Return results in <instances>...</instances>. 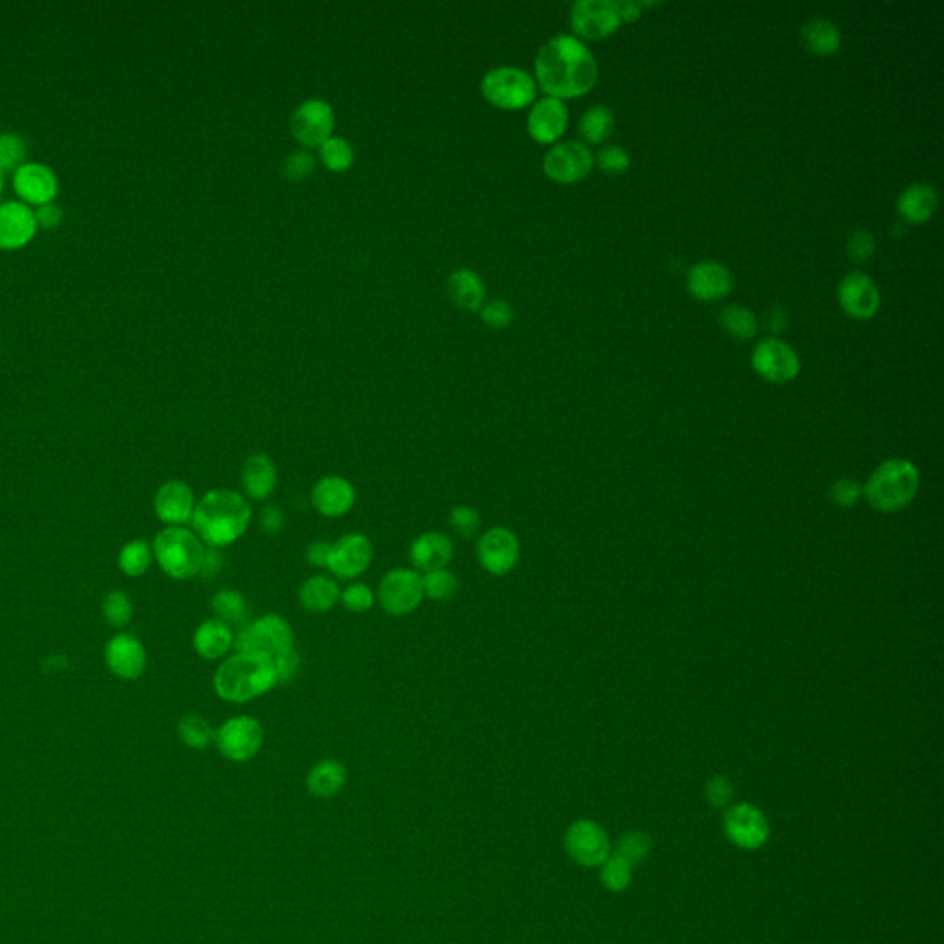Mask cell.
Returning a JSON list of instances; mask_svg holds the SVG:
<instances>
[{
	"label": "cell",
	"instance_id": "cell-52",
	"mask_svg": "<svg viewBox=\"0 0 944 944\" xmlns=\"http://www.w3.org/2000/svg\"><path fill=\"white\" fill-rule=\"evenodd\" d=\"M705 795L708 803L716 808L727 806L732 799V784L725 777H714L707 782L705 786Z\"/></svg>",
	"mask_w": 944,
	"mask_h": 944
},
{
	"label": "cell",
	"instance_id": "cell-24",
	"mask_svg": "<svg viewBox=\"0 0 944 944\" xmlns=\"http://www.w3.org/2000/svg\"><path fill=\"white\" fill-rule=\"evenodd\" d=\"M568 126V109L557 98L539 100L528 117V131L531 137L541 144L557 141Z\"/></svg>",
	"mask_w": 944,
	"mask_h": 944
},
{
	"label": "cell",
	"instance_id": "cell-35",
	"mask_svg": "<svg viewBox=\"0 0 944 944\" xmlns=\"http://www.w3.org/2000/svg\"><path fill=\"white\" fill-rule=\"evenodd\" d=\"M154 563V550L144 539H133L118 552V568L128 578H141Z\"/></svg>",
	"mask_w": 944,
	"mask_h": 944
},
{
	"label": "cell",
	"instance_id": "cell-46",
	"mask_svg": "<svg viewBox=\"0 0 944 944\" xmlns=\"http://www.w3.org/2000/svg\"><path fill=\"white\" fill-rule=\"evenodd\" d=\"M651 849V839L642 834V832H629L618 843V856L624 858L627 863L642 862L649 854Z\"/></svg>",
	"mask_w": 944,
	"mask_h": 944
},
{
	"label": "cell",
	"instance_id": "cell-10",
	"mask_svg": "<svg viewBox=\"0 0 944 944\" xmlns=\"http://www.w3.org/2000/svg\"><path fill=\"white\" fill-rule=\"evenodd\" d=\"M476 557L480 567L491 576H508L519 565V537L504 526L484 531L476 544Z\"/></svg>",
	"mask_w": 944,
	"mask_h": 944
},
{
	"label": "cell",
	"instance_id": "cell-43",
	"mask_svg": "<svg viewBox=\"0 0 944 944\" xmlns=\"http://www.w3.org/2000/svg\"><path fill=\"white\" fill-rule=\"evenodd\" d=\"M602 884L611 889V891H624L629 882H631V863H627L624 858L618 854L609 856L602 863Z\"/></svg>",
	"mask_w": 944,
	"mask_h": 944
},
{
	"label": "cell",
	"instance_id": "cell-39",
	"mask_svg": "<svg viewBox=\"0 0 944 944\" xmlns=\"http://www.w3.org/2000/svg\"><path fill=\"white\" fill-rule=\"evenodd\" d=\"M319 157L332 172H345L354 163L353 146L342 137H331L319 146Z\"/></svg>",
	"mask_w": 944,
	"mask_h": 944
},
{
	"label": "cell",
	"instance_id": "cell-11",
	"mask_svg": "<svg viewBox=\"0 0 944 944\" xmlns=\"http://www.w3.org/2000/svg\"><path fill=\"white\" fill-rule=\"evenodd\" d=\"M290 131L295 141L307 148H316L329 141L334 131V111L325 100H307L297 107L290 118Z\"/></svg>",
	"mask_w": 944,
	"mask_h": 944
},
{
	"label": "cell",
	"instance_id": "cell-45",
	"mask_svg": "<svg viewBox=\"0 0 944 944\" xmlns=\"http://www.w3.org/2000/svg\"><path fill=\"white\" fill-rule=\"evenodd\" d=\"M26 144L15 133L0 135V170H13L23 165Z\"/></svg>",
	"mask_w": 944,
	"mask_h": 944
},
{
	"label": "cell",
	"instance_id": "cell-54",
	"mask_svg": "<svg viewBox=\"0 0 944 944\" xmlns=\"http://www.w3.org/2000/svg\"><path fill=\"white\" fill-rule=\"evenodd\" d=\"M284 511L279 506H266L260 511L259 524L264 533L268 535H277L284 528Z\"/></svg>",
	"mask_w": 944,
	"mask_h": 944
},
{
	"label": "cell",
	"instance_id": "cell-37",
	"mask_svg": "<svg viewBox=\"0 0 944 944\" xmlns=\"http://www.w3.org/2000/svg\"><path fill=\"white\" fill-rule=\"evenodd\" d=\"M579 130L587 141L600 144L613 133V111L605 106L590 107L589 111H585V115L581 117Z\"/></svg>",
	"mask_w": 944,
	"mask_h": 944
},
{
	"label": "cell",
	"instance_id": "cell-55",
	"mask_svg": "<svg viewBox=\"0 0 944 944\" xmlns=\"http://www.w3.org/2000/svg\"><path fill=\"white\" fill-rule=\"evenodd\" d=\"M222 568H224V557L220 554V550L218 548H207L205 557H203V565H201V578H216V576H220Z\"/></svg>",
	"mask_w": 944,
	"mask_h": 944
},
{
	"label": "cell",
	"instance_id": "cell-29",
	"mask_svg": "<svg viewBox=\"0 0 944 944\" xmlns=\"http://www.w3.org/2000/svg\"><path fill=\"white\" fill-rule=\"evenodd\" d=\"M342 590L338 583L329 576H312L305 579L299 587V603L308 613H329L332 607L340 603Z\"/></svg>",
	"mask_w": 944,
	"mask_h": 944
},
{
	"label": "cell",
	"instance_id": "cell-20",
	"mask_svg": "<svg viewBox=\"0 0 944 944\" xmlns=\"http://www.w3.org/2000/svg\"><path fill=\"white\" fill-rule=\"evenodd\" d=\"M196 504L198 502L192 487L181 480H168L155 493V515L168 526H183L192 522Z\"/></svg>",
	"mask_w": 944,
	"mask_h": 944
},
{
	"label": "cell",
	"instance_id": "cell-42",
	"mask_svg": "<svg viewBox=\"0 0 944 944\" xmlns=\"http://www.w3.org/2000/svg\"><path fill=\"white\" fill-rule=\"evenodd\" d=\"M450 528L461 539H474L478 531L482 528V517L480 511L474 506H456L450 511Z\"/></svg>",
	"mask_w": 944,
	"mask_h": 944
},
{
	"label": "cell",
	"instance_id": "cell-59",
	"mask_svg": "<svg viewBox=\"0 0 944 944\" xmlns=\"http://www.w3.org/2000/svg\"><path fill=\"white\" fill-rule=\"evenodd\" d=\"M2 185H4V176H2V170H0V190H2Z\"/></svg>",
	"mask_w": 944,
	"mask_h": 944
},
{
	"label": "cell",
	"instance_id": "cell-36",
	"mask_svg": "<svg viewBox=\"0 0 944 944\" xmlns=\"http://www.w3.org/2000/svg\"><path fill=\"white\" fill-rule=\"evenodd\" d=\"M177 734L190 749H207L214 742L216 729L198 712H189L177 723Z\"/></svg>",
	"mask_w": 944,
	"mask_h": 944
},
{
	"label": "cell",
	"instance_id": "cell-56",
	"mask_svg": "<svg viewBox=\"0 0 944 944\" xmlns=\"http://www.w3.org/2000/svg\"><path fill=\"white\" fill-rule=\"evenodd\" d=\"M332 544L327 541H316L310 544L307 550V561L312 567H329V557H331Z\"/></svg>",
	"mask_w": 944,
	"mask_h": 944
},
{
	"label": "cell",
	"instance_id": "cell-26",
	"mask_svg": "<svg viewBox=\"0 0 944 944\" xmlns=\"http://www.w3.org/2000/svg\"><path fill=\"white\" fill-rule=\"evenodd\" d=\"M688 290L701 301L720 299L732 290V273L720 262H699L688 273Z\"/></svg>",
	"mask_w": 944,
	"mask_h": 944
},
{
	"label": "cell",
	"instance_id": "cell-38",
	"mask_svg": "<svg viewBox=\"0 0 944 944\" xmlns=\"http://www.w3.org/2000/svg\"><path fill=\"white\" fill-rule=\"evenodd\" d=\"M458 589H460V581L447 568L426 572L423 576L425 598H430L434 602H449L456 596Z\"/></svg>",
	"mask_w": 944,
	"mask_h": 944
},
{
	"label": "cell",
	"instance_id": "cell-49",
	"mask_svg": "<svg viewBox=\"0 0 944 944\" xmlns=\"http://www.w3.org/2000/svg\"><path fill=\"white\" fill-rule=\"evenodd\" d=\"M273 666H275V677H277V685H286V683H292L295 679V675L299 672V666H301V659H299V653L294 649H288L284 651L281 655L273 657Z\"/></svg>",
	"mask_w": 944,
	"mask_h": 944
},
{
	"label": "cell",
	"instance_id": "cell-2",
	"mask_svg": "<svg viewBox=\"0 0 944 944\" xmlns=\"http://www.w3.org/2000/svg\"><path fill=\"white\" fill-rule=\"evenodd\" d=\"M253 519L248 498L233 489H213L196 504L192 528L209 548H225L236 543Z\"/></svg>",
	"mask_w": 944,
	"mask_h": 944
},
{
	"label": "cell",
	"instance_id": "cell-31",
	"mask_svg": "<svg viewBox=\"0 0 944 944\" xmlns=\"http://www.w3.org/2000/svg\"><path fill=\"white\" fill-rule=\"evenodd\" d=\"M347 782V769L342 762L327 758L308 771L307 788L314 797L331 799L343 790Z\"/></svg>",
	"mask_w": 944,
	"mask_h": 944
},
{
	"label": "cell",
	"instance_id": "cell-5",
	"mask_svg": "<svg viewBox=\"0 0 944 944\" xmlns=\"http://www.w3.org/2000/svg\"><path fill=\"white\" fill-rule=\"evenodd\" d=\"M919 489V471L908 460H889L882 463L865 485V496L878 511H898L906 508Z\"/></svg>",
	"mask_w": 944,
	"mask_h": 944
},
{
	"label": "cell",
	"instance_id": "cell-34",
	"mask_svg": "<svg viewBox=\"0 0 944 944\" xmlns=\"http://www.w3.org/2000/svg\"><path fill=\"white\" fill-rule=\"evenodd\" d=\"M214 614L218 620L227 626H246L249 616V603L242 592L233 589L218 590L211 602Z\"/></svg>",
	"mask_w": 944,
	"mask_h": 944
},
{
	"label": "cell",
	"instance_id": "cell-6",
	"mask_svg": "<svg viewBox=\"0 0 944 944\" xmlns=\"http://www.w3.org/2000/svg\"><path fill=\"white\" fill-rule=\"evenodd\" d=\"M295 648V633L290 622L277 613H268L249 622L235 635L236 651L262 653L277 657Z\"/></svg>",
	"mask_w": 944,
	"mask_h": 944
},
{
	"label": "cell",
	"instance_id": "cell-19",
	"mask_svg": "<svg viewBox=\"0 0 944 944\" xmlns=\"http://www.w3.org/2000/svg\"><path fill=\"white\" fill-rule=\"evenodd\" d=\"M725 832L734 845L742 849H758L769 836L764 814L751 804H738L725 815Z\"/></svg>",
	"mask_w": 944,
	"mask_h": 944
},
{
	"label": "cell",
	"instance_id": "cell-33",
	"mask_svg": "<svg viewBox=\"0 0 944 944\" xmlns=\"http://www.w3.org/2000/svg\"><path fill=\"white\" fill-rule=\"evenodd\" d=\"M801 39H803L804 48L817 56H830L838 52L841 45L838 26L826 19H814L804 24Z\"/></svg>",
	"mask_w": 944,
	"mask_h": 944
},
{
	"label": "cell",
	"instance_id": "cell-9",
	"mask_svg": "<svg viewBox=\"0 0 944 944\" xmlns=\"http://www.w3.org/2000/svg\"><path fill=\"white\" fill-rule=\"evenodd\" d=\"M214 744L227 760L248 762L264 744V731L255 718L236 716L216 729Z\"/></svg>",
	"mask_w": 944,
	"mask_h": 944
},
{
	"label": "cell",
	"instance_id": "cell-3",
	"mask_svg": "<svg viewBox=\"0 0 944 944\" xmlns=\"http://www.w3.org/2000/svg\"><path fill=\"white\" fill-rule=\"evenodd\" d=\"M214 692L227 703H249L277 686L272 657L236 651L214 673Z\"/></svg>",
	"mask_w": 944,
	"mask_h": 944
},
{
	"label": "cell",
	"instance_id": "cell-50",
	"mask_svg": "<svg viewBox=\"0 0 944 944\" xmlns=\"http://www.w3.org/2000/svg\"><path fill=\"white\" fill-rule=\"evenodd\" d=\"M598 165L602 168L603 172L607 174H624L629 165H631V159H629V154H627L624 148L620 146H609L605 148L598 155Z\"/></svg>",
	"mask_w": 944,
	"mask_h": 944
},
{
	"label": "cell",
	"instance_id": "cell-47",
	"mask_svg": "<svg viewBox=\"0 0 944 944\" xmlns=\"http://www.w3.org/2000/svg\"><path fill=\"white\" fill-rule=\"evenodd\" d=\"M314 166H316L314 155L307 150H297L284 159L283 174L290 181H303L314 172Z\"/></svg>",
	"mask_w": 944,
	"mask_h": 944
},
{
	"label": "cell",
	"instance_id": "cell-13",
	"mask_svg": "<svg viewBox=\"0 0 944 944\" xmlns=\"http://www.w3.org/2000/svg\"><path fill=\"white\" fill-rule=\"evenodd\" d=\"M594 165L592 152L576 141L561 142L544 157V172L557 183H576L587 176Z\"/></svg>",
	"mask_w": 944,
	"mask_h": 944
},
{
	"label": "cell",
	"instance_id": "cell-17",
	"mask_svg": "<svg viewBox=\"0 0 944 944\" xmlns=\"http://www.w3.org/2000/svg\"><path fill=\"white\" fill-rule=\"evenodd\" d=\"M570 19L578 36L594 41L611 36L620 26V17L616 13L614 2L605 0H581L572 6Z\"/></svg>",
	"mask_w": 944,
	"mask_h": 944
},
{
	"label": "cell",
	"instance_id": "cell-27",
	"mask_svg": "<svg viewBox=\"0 0 944 944\" xmlns=\"http://www.w3.org/2000/svg\"><path fill=\"white\" fill-rule=\"evenodd\" d=\"M242 489L253 502H264L273 495L277 485V467L266 454H251L242 465Z\"/></svg>",
	"mask_w": 944,
	"mask_h": 944
},
{
	"label": "cell",
	"instance_id": "cell-8",
	"mask_svg": "<svg viewBox=\"0 0 944 944\" xmlns=\"http://www.w3.org/2000/svg\"><path fill=\"white\" fill-rule=\"evenodd\" d=\"M378 603L390 616L413 613L423 600V576L412 568H393L378 585Z\"/></svg>",
	"mask_w": 944,
	"mask_h": 944
},
{
	"label": "cell",
	"instance_id": "cell-51",
	"mask_svg": "<svg viewBox=\"0 0 944 944\" xmlns=\"http://www.w3.org/2000/svg\"><path fill=\"white\" fill-rule=\"evenodd\" d=\"M874 248V236L865 231V229H858L854 233H850L849 236V255L854 260L862 262V260H867L869 257H873Z\"/></svg>",
	"mask_w": 944,
	"mask_h": 944
},
{
	"label": "cell",
	"instance_id": "cell-14",
	"mask_svg": "<svg viewBox=\"0 0 944 944\" xmlns=\"http://www.w3.org/2000/svg\"><path fill=\"white\" fill-rule=\"evenodd\" d=\"M753 367L760 377L769 382L784 384L799 375L801 360L788 343L769 338L756 345Z\"/></svg>",
	"mask_w": 944,
	"mask_h": 944
},
{
	"label": "cell",
	"instance_id": "cell-53",
	"mask_svg": "<svg viewBox=\"0 0 944 944\" xmlns=\"http://www.w3.org/2000/svg\"><path fill=\"white\" fill-rule=\"evenodd\" d=\"M860 495H862V487L849 480V478L839 480L838 484L834 485V489H832L834 502L838 506H843V508H849L854 502H858Z\"/></svg>",
	"mask_w": 944,
	"mask_h": 944
},
{
	"label": "cell",
	"instance_id": "cell-4",
	"mask_svg": "<svg viewBox=\"0 0 944 944\" xmlns=\"http://www.w3.org/2000/svg\"><path fill=\"white\" fill-rule=\"evenodd\" d=\"M154 559L168 578L183 579L200 576L205 544L194 531L185 526H166L155 535Z\"/></svg>",
	"mask_w": 944,
	"mask_h": 944
},
{
	"label": "cell",
	"instance_id": "cell-15",
	"mask_svg": "<svg viewBox=\"0 0 944 944\" xmlns=\"http://www.w3.org/2000/svg\"><path fill=\"white\" fill-rule=\"evenodd\" d=\"M107 670L122 681H135L148 666V653L139 638L130 633H118L104 648Z\"/></svg>",
	"mask_w": 944,
	"mask_h": 944
},
{
	"label": "cell",
	"instance_id": "cell-12",
	"mask_svg": "<svg viewBox=\"0 0 944 944\" xmlns=\"http://www.w3.org/2000/svg\"><path fill=\"white\" fill-rule=\"evenodd\" d=\"M375 557L371 539L364 533H347L332 544L329 570L336 578L356 579L367 572Z\"/></svg>",
	"mask_w": 944,
	"mask_h": 944
},
{
	"label": "cell",
	"instance_id": "cell-1",
	"mask_svg": "<svg viewBox=\"0 0 944 944\" xmlns=\"http://www.w3.org/2000/svg\"><path fill=\"white\" fill-rule=\"evenodd\" d=\"M539 87L550 98L587 95L598 80V65L589 48L572 36H557L535 58Z\"/></svg>",
	"mask_w": 944,
	"mask_h": 944
},
{
	"label": "cell",
	"instance_id": "cell-48",
	"mask_svg": "<svg viewBox=\"0 0 944 944\" xmlns=\"http://www.w3.org/2000/svg\"><path fill=\"white\" fill-rule=\"evenodd\" d=\"M480 314H482L485 325L491 327V329H506L515 318V310L511 307V303L504 301V299L489 301L487 305L480 308Z\"/></svg>",
	"mask_w": 944,
	"mask_h": 944
},
{
	"label": "cell",
	"instance_id": "cell-30",
	"mask_svg": "<svg viewBox=\"0 0 944 944\" xmlns=\"http://www.w3.org/2000/svg\"><path fill=\"white\" fill-rule=\"evenodd\" d=\"M447 292L450 299L469 312H476L484 307L485 284L482 277L469 268H460L450 273L447 279Z\"/></svg>",
	"mask_w": 944,
	"mask_h": 944
},
{
	"label": "cell",
	"instance_id": "cell-41",
	"mask_svg": "<svg viewBox=\"0 0 944 944\" xmlns=\"http://www.w3.org/2000/svg\"><path fill=\"white\" fill-rule=\"evenodd\" d=\"M102 616L115 629L128 626L133 616V603L124 590H111L102 602Z\"/></svg>",
	"mask_w": 944,
	"mask_h": 944
},
{
	"label": "cell",
	"instance_id": "cell-25",
	"mask_svg": "<svg viewBox=\"0 0 944 944\" xmlns=\"http://www.w3.org/2000/svg\"><path fill=\"white\" fill-rule=\"evenodd\" d=\"M15 190L28 203L45 205L58 192V179L48 166L41 163H23L15 170L13 177Z\"/></svg>",
	"mask_w": 944,
	"mask_h": 944
},
{
	"label": "cell",
	"instance_id": "cell-7",
	"mask_svg": "<svg viewBox=\"0 0 944 944\" xmlns=\"http://www.w3.org/2000/svg\"><path fill=\"white\" fill-rule=\"evenodd\" d=\"M482 93L489 104L500 109H522L530 106L537 95V83L530 74L517 67H498L487 72L482 80Z\"/></svg>",
	"mask_w": 944,
	"mask_h": 944
},
{
	"label": "cell",
	"instance_id": "cell-44",
	"mask_svg": "<svg viewBox=\"0 0 944 944\" xmlns=\"http://www.w3.org/2000/svg\"><path fill=\"white\" fill-rule=\"evenodd\" d=\"M340 603L349 613L364 614L373 609L375 592L371 587H367L366 583H351L347 589L342 590Z\"/></svg>",
	"mask_w": 944,
	"mask_h": 944
},
{
	"label": "cell",
	"instance_id": "cell-21",
	"mask_svg": "<svg viewBox=\"0 0 944 944\" xmlns=\"http://www.w3.org/2000/svg\"><path fill=\"white\" fill-rule=\"evenodd\" d=\"M839 303L852 318H873L880 307V294L873 279L865 273L854 272L839 284Z\"/></svg>",
	"mask_w": 944,
	"mask_h": 944
},
{
	"label": "cell",
	"instance_id": "cell-58",
	"mask_svg": "<svg viewBox=\"0 0 944 944\" xmlns=\"http://www.w3.org/2000/svg\"><path fill=\"white\" fill-rule=\"evenodd\" d=\"M614 8H616L620 21L633 23L642 15L644 4H640V2H614Z\"/></svg>",
	"mask_w": 944,
	"mask_h": 944
},
{
	"label": "cell",
	"instance_id": "cell-18",
	"mask_svg": "<svg viewBox=\"0 0 944 944\" xmlns=\"http://www.w3.org/2000/svg\"><path fill=\"white\" fill-rule=\"evenodd\" d=\"M310 502L319 515L329 517V519H338L354 508L356 491L347 478L338 474H329L314 484L310 491Z\"/></svg>",
	"mask_w": 944,
	"mask_h": 944
},
{
	"label": "cell",
	"instance_id": "cell-16",
	"mask_svg": "<svg viewBox=\"0 0 944 944\" xmlns=\"http://www.w3.org/2000/svg\"><path fill=\"white\" fill-rule=\"evenodd\" d=\"M565 845L570 858L585 867H598L609 858L607 834L589 819H581L568 828Z\"/></svg>",
	"mask_w": 944,
	"mask_h": 944
},
{
	"label": "cell",
	"instance_id": "cell-40",
	"mask_svg": "<svg viewBox=\"0 0 944 944\" xmlns=\"http://www.w3.org/2000/svg\"><path fill=\"white\" fill-rule=\"evenodd\" d=\"M721 321L729 334L738 340H749L758 331L755 314L749 308L738 307V305L725 308L721 314Z\"/></svg>",
	"mask_w": 944,
	"mask_h": 944
},
{
	"label": "cell",
	"instance_id": "cell-23",
	"mask_svg": "<svg viewBox=\"0 0 944 944\" xmlns=\"http://www.w3.org/2000/svg\"><path fill=\"white\" fill-rule=\"evenodd\" d=\"M36 229V214L26 203H0V248H21L34 236Z\"/></svg>",
	"mask_w": 944,
	"mask_h": 944
},
{
	"label": "cell",
	"instance_id": "cell-57",
	"mask_svg": "<svg viewBox=\"0 0 944 944\" xmlns=\"http://www.w3.org/2000/svg\"><path fill=\"white\" fill-rule=\"evenodd\" d=\"M34 214H36L37 224L45 225V227H56L61 222V216H63L58 205H52V203L39 205V209Z\"/></svg>",
	"mask_w": 944,
	"mask_h": 944
},
{
	"label": "cell",
	"instance_id": "cell-32",
	"mask_svg": "<svg viewBox=\"0 0 944 944\" xmlns=\"http://www.w3.org/2000/svg\"><path fill=\"white\" fill-rule=\"evenodd\" d=\"M939 205L937 192L930 185L915 183L904 190L898 198V211L913 224H922L932 218Z\"/></svg>",
	"mask_w": 944,
	"mask_h": 944
},
{
	"label": "cell",
	"instance_id": "cell-22",
	"mask_svg": "<svg viewBox=\"0 0 944 944\" xmlns=\"http://www.w3.org/2000/svg\"><path fill=\"white\" fill-rule=\"evenodd\" d=\"M452 557L454 543L441 531H425L417 535L410 546V563L419 574L447 568Z\"/></svg>",
	"mask_w": 944,
	"mask_h": 944
},
{
	"label": "cell",
	"instance_id": "cell-28",
	"mask_svg": "<svg viewBox=\"0 0 944 944\" xmlns=\"http://www.w3.org/2000/svg\"><path fill=\"white\" fill-rule=\"evenodd\" d=\"M194 651L205 661H218L235 648V633L218 618L205 620L198 626L192 637Z\"/></svg>",
	"mask_w": 944,
	"mask_h": 944
}]
</instances>
